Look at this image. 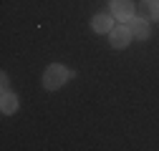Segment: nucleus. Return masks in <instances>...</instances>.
<instances>
[{"label": "nucleus", "instance_id": "1", "mask_svg": "<svg viewBox=\"0 0 159 151\" xmlns=\"http://www.w3.org/2000/svg\"><path fill=\"white\" fill-rule=\"evenodd\" d=\"M68 71H66V66H61V63H51L48 68H46V73H43V86L48 88V91H56V88H61L63 83H66V78H68Z\"/></svg>", "mask_w": 159, "mask_h": 151}, {"label": "nucleus", "instance_id": "2", "mask_svg": "<svg viewBox=\"0 0 159 151\" xmlns=\"http://www.w3.org/2000/svg\"><path fill=\"white\" fill-rule=\"evenodd\" d=\"M109 8H111V15L116 20H129V18H134V3L131 0H109Z\"/></svg>", "mask_w": 159, "mask_h": 151}, {"label": "nucleus", "instance_id": "3", "mask_svg": "<svg viewBox=\"0 0 159 151\" xmlns=\"http://www.w3.org/2000/svg\"><path fill=\"white\" fill-rule=\"evenodd\" d=\"M109 41H111L114 48H126L129 41H131V30H129L126 25H116V28H111V33H109Z\"/></svg>", "mask_w": 159, "mask_h": 151}, {"label": "nucleus", "instance_id": "4", "mask_svg": "<svg viewBox=\"0 0 159 151\" xmlns=\"http://www.w3.org/2000/svg\"><path fill=\"white\" fill-rule=\"evenodd\" d=\"M126 23H129L126 28L131 30V35H134V38H139V41H147V38H149V33H152V30H149V23L144 20V18H129Z\"/></svg>", "mask_w": 159, "mask_h": 151}, {"label": "nucleus", "instance_id": "5", "mask_svg": "<svg viewBox=\"0 0 159 151\" xmlns=\"http://www.w3.org/2000/svg\"><path fill=\"white\" fill-rule=\"evenodd\" d=\"M91 28H93V33H111V28H114V15L96 13V15L91 18Z\"/></svg>", "mask_w": 159, "mask_h": 151}, {"label": "nucleus", "instance_id": "6", "mask_svg": "<svg viewBox=\"0 0 159 151\" xmlns=\"http://www.w3.org/2000/svg\"><path fill=\"white\" fill-rule=\"evenodd\" d=\"M139 13H142L144 20H159V0H142Z\"/></svg>", "mask_w": 159, "mask_h": 151}, {"label": "nucleus", "instance_id": "7", "mask_svg": "<svg viewBox=\"0 0 159 151\" xmlns=\"http://www.w3.org/2000/svg\"><path fill=\"white\" fill-rule=\"evenodd\" d=\"M0 108H3V113H15V111H18V96H15V93H10L8 88H3Z\"/></svg>", "mask_w": 159, "mask_h": 151}]
</instances>
